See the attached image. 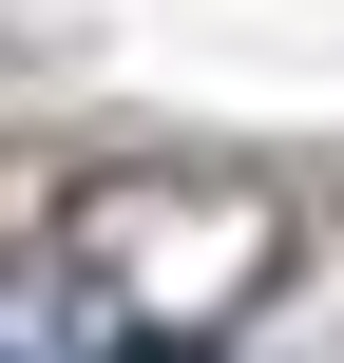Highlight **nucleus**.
I'll return each mask as SVG.
<instances>
[{"label":"nucleus","instance_id":"2","mask_svg":"<svg viewBox=\"0 0 344 363\" xmlns=\"http://www.w3.org/2000/svg\"><path fill=\"white\" fill-rule=\"evenodd\" d=\"M0 363H19V345H0Z\"/></svg>","mask_w":344,"mask_h":363},{"label":"nucleus","instance_id":"1","mask_svg":"<svg viewBox=\"0 0 344 363\" xmlns=\"http://www.w3.org/2000/svg\"><path fill=\"white\" fill-rule=\"evenodd\" d=\"M115 363H211V345H192V325H115Z\"/></svg>","mask_w":344,"mask_h":363}]
</instances>
